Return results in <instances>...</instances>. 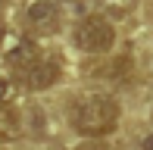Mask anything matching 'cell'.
Listing matches in <instances>:
<instances>
[{"mask_svg":"<svg viewBox=\"0 0 153 150\" xmlns=\"http://www.w3.org/2000/svg\"><path fill=\"white\" fill-rule=\"evenodd\" d=\"M10 94H13V81L10 78H0V103H6Z\"/></svg>","mask_w":153,"mask_h":150,"instance_id":"7","label":"cell"},{"mask_svg":"<svg viewBox=\"0 0 153 150\" xmlns=\"http://www.w3.org/2000/svg\"><path fill=\"white\" fill-rule=\"evenodd\" d=\"M119 103H116L109 94H85L72 103V128L78 134H85L88 141H97L103 134H113L116 125H119Z\"/></svg>","mask_w":153,"mask_h":150,"instance_id":"1","label":"cell"},{"mask_svg":"<svg viewBox=\"0 0 153 150\" xmlns=\"http://www.w3.org/2000/svg\"><path fill=\"white\" fill-rule=\"evenodd\" d=\"M25 22L34 31H56L59 28V6L53 0H31L25 6Z\"/></svg>","mask_w":153,"mask_h":150,"instance_id":"4","label":"cell"},{"mask_svg":"<svg viewBox=\"0 0 153 150\" xmlns=\"http://www.w3.org/2000/svg\"><path fill=\"white\" fill-rule=\"evenodd\" d=\"M6 59H10V66H16L19 72H25L28 66H34L41 59V50H38V44H34L31 38H19L16 44L6 50Z\"/></svg>","mask_w":153,"mask_h":150,"instance_id":"5","label":"cell"},{"mask_svg":"<svg viewBox=\"0 0 153 150\" xmlns=\"http://www.w3.org/2000/svg\"><path fill=\"white\" fill-rule=\"evenodd\" d=\"M75 47L81 53H94V56L109 53L116 47V25L106 16H100V13L85 16L75 25Z\"/></svg>","mask_w":153,"mask_h":150,"instance_id":"2","label":"cell"},{"mask_svg":"<svg viewBox=\"0 0 153 150\" xmlns=\"http://www.w3.org/2000/svg\"><path fill=\"white\" fill-rule=\"evenodd\" d=\"M75 150H106V144H100V141H81Z\"/></svg>","mask_w":153,"mask_h":150,"instance_id":"8","label":"cell"},{"mask_svg":"<svg viewBox=\"0 0 153 150\" xmlns=\"http://www.w3.org/2000/svg\"><path fill=\"white\" fill-rule=\"evenodd\" d=\"M59 75H62V66L56 59L53 56H41L34 66H28V69L22 72V81L31 91H47V88H53L59 81Z\"/></svg>","mask_w":153,"mask_h":150,"instance_id":"3","label":"cell"},{"mask_svg":"<svg viewBox=\"0 0 153 150\" xmlns=\"http://www.w3.org/2000/svg\"><path fill=\"white\" fill-rule=\"evenodd\" d=\"M22 134V119L10 103H0V141H16Z\"/></svg>","mask_w":153,"mask_h":150,"instance_id":"6","label":"cell"}]
</instances>
